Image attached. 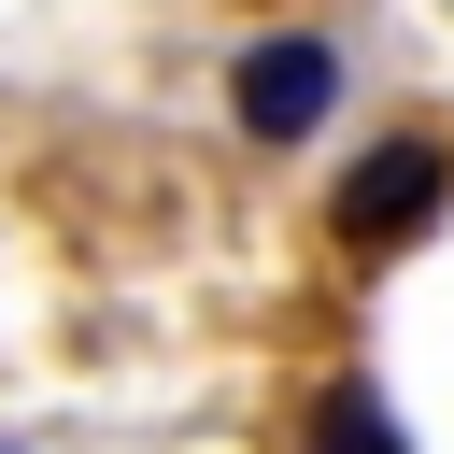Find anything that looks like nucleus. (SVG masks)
<instances>
[{
	"instance_id": "f03ea898",
	"label": "nucleus",
	"mask_w": 454,
	"mask_h": 454,
	"mask_svg": "<svg viewBox=\"0 0 454 454\" xmlns=\"http://www.w3.org/2000/svg\"><path fill=\"white\" fill-rule=\"evenodd\" d=\"M440 184H454L440 142H383V156H355V170H340V241H355V255H397V241L440 213Z\"/></svg>"
},
{
	"instance_id": "f257e3e1",
	"label": "nucleus",
	"mask_w": 454,
	"mask_h": 454,
	"mask_svg": "<svg viewBox=\"0 0 454 454\" xmlns=\"http://www.w3.org/2000/svg\"><path fill=\"white\" fill-rule=\"evenodd\" d=\"M227 114H241V142H312V128L340 114V43H312V28L255 43V57L227 71Z\"/></svg>"
}]
</instances>
